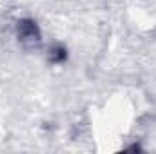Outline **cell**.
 <instances>
[{
    "instance_id": "obj_1",
    "label": "cell",
    "mask_w": 156,
    "mask_h": 154,
    "mask_svg": "<svg viewBox=\"0 0 156 154\" xmlns=\"http://www.w3.org/2000/svg\"><path fill=\"white\" fill-rule=\"evenodd\" d=\"M18 31H20V37L24 40H31V42H37L38 40V29L33 22H20L18 26Z\"/></svg>"
}]
</instances>
